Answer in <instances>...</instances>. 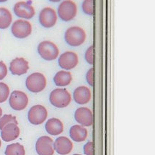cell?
<instances>
[{
    "label": "cell",
    "instance_id": "1",
    "mask_svg": "<svg viewBox=\"0 0 155 155\" xmlns=\"http://www.w3.org/2000/svg\"><path fill=\"white\" fill-rule=\"evenodd\" d=\"M87 33L82 28L79 26H71L66 31L64 39L66 43L70 46L77 47L85 42Z\"/></svg>",
    "mask_w": 155,
    "mask_h": 155
},
{
    "label": "cell",
    "instance_id": "2",
    "mask_svg": "<svg viewBox=\"0 0 155 155\" xmlns=\"http://www.w3.org/2000/svg\"><path fill=\"white\" fill-rule=\"evenodd\" d=\"M71 95L66 88H58L53 90L49 96L50 103L56 108H65L71 103Z\"/></svg>",
    "mask_w": 155,
    "mask_h": 155
},
{
    "label": "cell",
    "instance_id": "3",
    "mask_svg": "<svg viewBox=\"0 0 155 155\" xmlns=\"http://www.w3.org/2000/svg\"><path fill=\"white\" fill-rule=\"evenodd\" d=\"M77 5L72 0H63L58 5L57 11L58 18L62 21L69 22L74 20L77 15Z\"/></svg>",
    "mask_w": 155,
    "mask_h": 155
},
{
    "label": "cell",
    "instance_id": "4",
    "mask_svg": "<svg viewBox=\"0 0 155 155\" xmlns=\"http://www.w3.org/2000/svg\"><path fill=\"white\" fill-rule=\"evenodd\" d=\"M38 52L41 57L46 61H53L59 55V50L56 43L48 40L43 41L39 43Z\"/></svg>",
    "mask_w": 155,
    "mask_h": 155
},
{
    "label": "cell",
    "instance_id": "5",
    "mask_svg": "<svg viewBox=\"0 0 155 155\" xmlns=\"http://www.w3.org/2000/svg\"><path fill=\"white\" fill-rule=\"evenodd\" d=\"M47 81L45 75L41 73H33L27 78L25 86L32 93H40L46 88Z\"/></svg>",
    "mask_w": 155,
    "mask_h": 155
},
{
    "label": "cell",
    "instance_id": "6",
    "mask_svg": "<svg viewBox=\"0 0 155 155\" xmlns=\"http://www.w3.org/2000/svg\"><path fill=\"white\" fill-rule=\"evenodd\" d=\"M33 31L32 24L27 20L18 19L11 25V32L17 39H23L31 36Z\"/></svg>",
    "mask_w": 155,
    "mask_h": 155
},
{
    "label": "cell",
    "instance_id": "7",
    "mask_svg": "<svg viewBox=\"0 0 155 155\" xmlns=\"http://www.w3.org/2000/svg\"><path fill=\"white\" fill-rule=\"evenodd\" d=\"M38 20L42 27L45 28H51L56 26L57 22V12L52 7H44L41 9L39 13Z\"/></svg>",
    "mask_w": 155,
    "mask_h": 155
},
{
    "label": "cell",
    "instance_id": "8",
    "mask_svg": "<svg viewBox=\"0 0 155 155\" xmlns=\"http://www.w3.org/2000/svg\"><path fill=\"white\" fill-rule=\"evenodd\" d=\"M28 102H29V99L28 95L21 91H13L9 96V106L14 110H23L27 107Z\"/></svg>",
    "mask_w": 155,
    "mask_h": 155
},
{
    "label": "cell",
    "instance_id": "9",
    "mask_svg": "<svg viewBox=\"0 0 155 155\" xmlns=\"http://www.w3.org/2000/svg\"><path fill=\"white\" fill-rule=\"evenodd\" d=\"M48 117V111L44 106L41 105H34L29 109L28 118L31 124L35 126L42 124Z\"/></svg>",
    "mask_w": 155,
    "mask_h": 155
},
{
    "label": "cell",
    "instance_id": "10",
    "mask_svg": "<svg viewBox=\"0 0 155 155\" xmlns=\"http://www.w3.org/2000/svg\"><path fill=\"white\" fill-rule=\"evenodd\" d=\"M13 12L17 17L23 20H31L35 15V8L28 2L20 1L15 3L13 7Z\"/></svg>",
    "mask_w": 155,
    "mask_h": 155
},
{
    "label": "cell",
    "instance_id": "11",
    "mask_svg": "<svg viewBox=\"0 0 155 155\" xmlns=\"http://www.w3.org/2000/svg\"><path fill=\"white\" fill-rule=\"evenodd\" d=\"M58 65L64 71H71L77 67L79 64V57L77 53L68 51L58 57Z\"/></svg>",
    "mask_w": 155,
    "mask_h": 155
},
{
    "label": "cell",
    "instance_id": "12",
    "mask_svg": "<svg viewBox=\"0 0 155 155\" xmlns=\"http://www.w3.org/2000/svg\"><path fill=\"white\" fill-rule=\"evenodd\" d=\"M35 150L38 155H54V141L51 138L43 136L35 143Z\"/></svg>",
    "mask_w": 155,
    "mask_h": 155
},
{
    "label": "cell",
    "instance_id": "13",
    "mask_svg": "<svg viewBox=\"0 0 155 155\" xmlns=\"http://www.w3.org/2000/svg\"><path fill=\"white\" fill-rule=\"evenodd\" d=\"M74 119L81 126L90 127L93 123V113L87 107H79L75 111Z\"/></svg>",
    "mask_w": 155,
    "mask_h": 155
},
{
    "label": "cell",
    "instance_id": "14",
    "mask_svg": "<svg viewBox=\"0 0 155 155\" xmlns=\"http://www.w3.org/2000/svg\"><path fill=\"white\" fill-rule=\"evenodd\" d=\"M73 99L77 104L84 105L89 103L92 99V92L88 87L80 86L75 88L73 93Z\"/></svg>",
    "mask_w": 155,
    "mask_h": 155
},
{
    "label": "cell",
    "instance_id": "15",
    "mask_svg": "<svg viewBox=\"0 0 155 155\" xmlns=\"http://www.w3.org/2000/svg\"><path fill=\"white\" fill-rule=\"evenodd\" d=\"M29 64L23 57H16L9 64V71L14 75H22L28 73Z\"/></svg>",
    "mask_w": 155,
    "mask_h": 155
},
{
    "label": "cell",
    "instance_id": "16",
    "mask_svg": "<svg viewBox=\"0 0 155 155\" xmlns=\"http://www.w3.org/2000/svg\"><path fill=\"white\" fill-rule=\"evenodd\" d=\"M72 141L66 136H60L54 141V150L60 155H67L73 150Z\"/></svg>",
    "mask_w": 155,
    "mask_h": 155
},
{
    "label": "cell",
    "instance_id": "17",
    "mask_svg": "<svg viewBox=\"0 0 155 155\" xmlns=\"http://www.w3.org/2000/svg\"><path fill=\"white\" fill-rule=\"evenodd\" d=\"M20 130L17 124L9 123L1 130L2 139L5 142H9L18 139Z\"/></svg>",
    "mask_w": 155,
    "mask_h": 155
},
{
    "label": "cell",
    "instance_id": "18",
    "mask_svg": "<svg viewBox=\"0 0 155 155\" xmlns=\"http://www.w3.org/2000/svg\"><path fill=\"white\" fill-rule=\"evenodd\" d=\"M69 136L73 141L76 142H82L88 136V131L86 128L81 125H74L69 130Z\"/></svg>",
    "mask_w": 155,
    "mask_h": 155
},
{
    "label": "cell",
    "instance_id": "19",
    "mask_svg": "<svg viewBox=\"0 0 155 155\" xmlns=\"http://www.w3.org/2000/svg\"><path fill=\"white\" fill-rule=\"evenodd\" d=\"M46 132L52 136H58L63 133L64 124L59 119L51 118L48 120L45 125Z\"/></svg>",
    "mask_w": 155,
    "mask_h": 155
},
{
    "label": "cell",
    "instance_id": "20",
    "mask_svg": "<svg viewBox=\"0 0 155 155\" xmlns=\"http://www.w3.org/2000/svg\"><path fill=\"white\" fill-rule=\"evenodd\" d=\"M72 75L68 71H60L54 77V82L58 87H66L72 81Z\"/></svg>",
    "mask_w": 155,
    "mask_h": 155
},
{
    "label": "cell",
    "instance_id": "21",
    "mask_svg": "<svg viewBox=\"0 0 155 155\" xmlns=\"http://www.w3.org/2000/svg\"><path fill=\"white\" fill-rule=\"evenodd\" d=\"M12 23V15L8 9L0 7V29L5 30Z\"/></svg>",
    "mask_w": 155,
    "mask_h": 155
},
{
    "label": "cell",
    "instance_id": "22",
    "mask_svg": "<svg viewBox=\"0 0 155 155\" xmlns=\"http://www.w3.org/2000/svg\"><path fill=\"white\" fill-rule=\"evenodd\" d=\"M5 155H25V150L20 143H11L7 146Z\"/></svg>",
    "mask_w": 155,
    "mask_h": 155
},
{
    "label": "cell",
    "instance_id": "23",
    "mask_svg": "<svg viewBox=\"0 0 155 155\" xmlns=\"http://www.w3.org/2000/svg\"><path fill=\"white\" fill-rule=\"evenodd\" d=\"M83 12L87 15L92 16L94 15V0H84L82 4Z\"/></svg>",
    "mask_w": 155,
    "mask_h": 155
},
{
    "label": "cell",
    "instance_id": "24",
    "mask_svg": "<svg viewBox=\"0 0 155 155\" xmlns=\"http://www.w3.org/2000/svg\"><path fill=\"white\" fill-rule=\"evenodd\" d=\"M10 90L8 85L5 83L0 82V103H4L9 98Z\"/></svg>",
    "mask_w": 155,
    "mask_h": 155
},
{
    "label": "cell",
    "instance_id": "25",
    "mask_svg": "<svg viewBox=\"0 0 155 155\" xmlns=\"http://www.w3.org/2000/svg\"><path fill=\"white\" fill-rule=\"evenodd\" d=\"M9 123H15L18 125V122L15 116L12 115H4L0 118V130H2Z\"/></svg>",
    "mask_w": 155,
    "mask_h": 155
},
{
    "label": "cell",
    "instance_id": "26",
    "mask_svg": "<svg viewBox=\"0 0 155 155\" xmlns=\"http://www.w3.org/2000/svg\"><path fill=\"white\" fill-rule=\"evenodd\" d=\"M94 46L93 45H91L90 46H89L87 50H86L85 54H84V59H85L86 62L88 64L92 65L94 63Z\"/></svg>",
    "mask_w": 155,
    "mask_h": 155
},
{
    "label": "cell",
    "instance_id": "27",
    "mask_svg": "<svg viewBox=\"0 0 155 155\" xmlns=\"http://www.w3.org/2000/svg\"><path fill=\"white\" fill-rule=\"evenodd\" d=\"M86 81L87 84L90 86H93L94 85V68L91 67L88 70V71L86 73Z\"/></svg>",
    "mask_w": 155,
    "mask_h": 155
},
{
    "label": "cell",
    "instance_id": "28",
    "mask_svg": "<svg viewBox=\"0 0 155 155\" xmlns=\"http://www.w3.org/2000/svg\"><path fill=\"white\" fill-rule=\"evenodd\" d=\"M84 153L85 155H94L93 142L88 141L84 146Z\"/></svg>",
    "mask_w": 155,
    "mask_h": 155
},
{
    "label": "cell",
    "instance_id": "29",
    "mask_svg": "<svg viewBox=\"0 0 155 155\" xmlns=\"http://www.w3.org/2000/svg\"><path fill=\"white\" fill-rule=\"evenodd\" d=\"M8 70H7V65L2 61H0V81L3 80L7 76Z\"/></svg>",
    "mask_w": 155,
    "mask_h": 155
},
{
    "label": "cell",
    "instance_id": "30",
    "mask_svg": "<svg viewBox=\"0 0 155 155\" xmlns=\"http://www.w3.org/2000/svg\"><path fill=\"white\" fill-rule=\"evenodd\" d=\"M48 1H50L51 2L57 3V2H61L63 1V0H48Z\"/></svg>",
    "mask_w": 155,
    "mask_h": 155
},
{
    "label": "cell",
    "instance_id": "31",
    "mask_svg": "<svg viewBox=\"0 0 155 155\" xmlns=\"http://www.w3.org/2000/svg\"><path fill=\"white\" fill-rule=\"evenodd\" d=\"M2 116V109L0 107V118H1Z\"/></svg>",
    "mask_w": 155,
    "mask_h": 155
},
{
    "label": "cell",
    "instance_id": "32",
    "mask_svg": "<svg viewBox=\"0 0 155 155\" xmlns=\"http://www.w3.org/2000/svg\"><path fill=\"white\" fill-rule=\"evenodd\" d=\"M8 1V0H0V3H4Z\"/></svg>",
    "mask_w": 155,
    "mask_h": 155
},
{
    "label": "cell",
    "instance_id": "33",
    "mask_svg": "<svg viewBox=\"0 0 155 155\" xmlns=\"http://www.w3.org/2000/svg\"><path fill=\"white\" fill-rule=\"evenodd\" d=\"M2 146V141H1V139H0V147Z\"/></svg>",
    "mask_w": 155,
    "mask_h": 155
},
{
    "label": "cell",
    "instance_id": "34",
    "mask_svg": "<svg viewBox=\"0 0 155 155\" xmlns=\"http://www.w3.org/2000/svg\"><path fill=\"white\" fill-rule=\"evenodd\" d=\"M73 155H82V154H73Z\"/></svg>",
    "mask_w": 155,
    "mask_h": 155
}]
</instances>
